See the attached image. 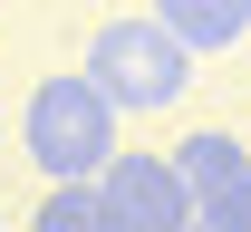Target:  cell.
I'll return each instance as SVG.
<instances>
[{
	"mask_svg": "<svg viewBox=\"0 0 251 232\" xmlns=\"http://www.w3.org/2000/svg\"><path fill=\"white\" fill-rule=\"evenodd\" d=\"M20 145H29V165L49 184H97V174L116 165V106L97 97L87 77H39L29 87V116H20Z\"/></svg>",
	"mask_w": 251,
	"mask_h": 232,
	"instance_id": "cell-1",
	"label": "cell"
},
{
	"mask_svg": "<svg viewBox=\"0 0 251 232\" xmlns=\"http://www.w3.org/2000/svg\"><path fill=\"white\" fill-rule=\"evenodd\" d=\"M77 77H87L116 116H155V106H174L193 87V58L155 29V10H126V20H106V29L87 39V68H77Z\"/></svg>",
	"mask_w": 251,
	"mask_h": 232,
	"instance_id": "cell-2",
	"label": "cell"
},
{
	"mask_svg": "<svg viewBox=\"0 0 251 232\" xmlns=\"http://www.w3.org/2000/svg\"><path fill=\"white\" fill-rule=\"evenodd\" d=\"M164 165H174V184H184L193 232H251V145L242 135L203 126V135H184Z\"/></svg>",
	"mask_w": 251,
	"mask_h": 232,
	"instance_id": "cell-3",
	"label": "cell"
},
{
	"mask_svg": "<svg viewBox=\"0 0 251 232\" xmlns=\"http://www.w3.org/2000/svg\"><path fill=\"white\" fill-rule=\"evenodd\" d=\"M97 213H106V232H193L184 184H174L164 155H116L97 174Z\"/></svg>",
	"mask_w": 251,
	"mask_h": 232,
	"instance_id": "cell-4",
	"label": "cell"
},
{
	"mask_svg": "<svg viewBox=\"0 0 251 232\" xmlns=\"http://www.w3.org/2000/svg\"><path fill=\"white\" fill-rule=\"evenodd\" d=\"M155 29L184 49V58H203V49H242L251 39V0H164Z\"/></svg>",
	"mask_w": 251,
	"mask_h": 232,
	"instance_id": "cell-5",
	"label": "cell"
},
{
	"mask_svg": "<svg viewBox=\"0 0 251 232\" xmlns=\"http://www.w3.org/2000/svg\"><path fill=\"white\" fill-rule=\"evenodd\" d=\"M29 232H106V213H97V184H68V194H49Z\"/></svg>",
	"mask_w": 251,
	"mask_h": 232,
	"instance_id": "cell-6",
	"label": "cell"
}]
</instances>
